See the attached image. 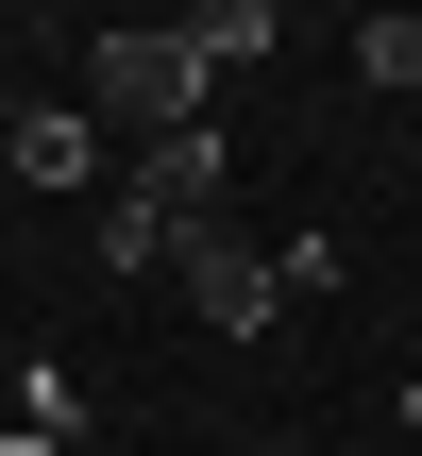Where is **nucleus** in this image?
<instances>
[{"label": "nucleus", "instance_id": "9", "mask_svg": "<svg viewBox=\"0 0 422 456\" xmlns=\"http://www.w3.org/2000/svg\"><path fill=\"white\" fill-rule=\"evenodd\" d=\"M338 271H355V254H338V237H321V220H304V237H288V254H271V305H288V288H304V305H321V288H338Z\"/></svg>", "mask_w": 422, "mask_h": 456}, {"label": "nucleus", "instance_id": "8", "mask_svg": "<svg viewBox=\"0 0 422 456\" xmlns=\"http://www.w3.org/2000/svg\"><path fill=\"white\" fill-rule=\"evenodd\" d=\"M355 85H389V102H422V17H372V34H355Z\"/></svg>", "mask_w": 422, "mask_h": 456}, {"label": "nucleus", "instance_id": "10", "mask_svg": "<svg viewBox=\"0 0 422 456\" xmlns=\"http://www.w3.org/2000/svg\"><path fill=\"white\" fill-rule=\"evenodd\" d=\"M0 456H51V440H34V423H0Z\"/></svg>", "mask_w": 422, "mask_h": 456}, {"label": "nucleus", "instance_id": "6", "mask_svg": "<svg viewBox=\"0 0 422 456\" xmlns=\"http://www.w3.org/2000/svg\"><path fill=\"white\" fill-rule=\"evenodd\" d=\"M17 423L68 456V423H85V355H17Z\"/></svg>", "mask_w": 422, "mask_h": 456}, {"label": "nucleus", "instance_id": "7", "mask_svg": "<svg viewBox=\"0 0 422 456\" xmlns=\"http://www.w3.org/2000/svg\"><path fill=\"white\" fill-rule=\"evenodd\" d=\"M101 271H118V288H152V271H169V220H152V203H135V186H118V203H101Z\"/></svg>", "mask_w": 422, "mask_h": 456}, {"label": "nucleus", "instance_id": "12", "mask_svg": "<svg viewBox=\"0 0 422 456\" xmlns=\"http://www.w3.org/2000/svg\"><path fill=\"white\" fill-rule=\"evenodd\" d=\"M271 456H304V440H271Z\"/></svg>", "mask_w": 422, "mask_h": 456}, {"label": "nucleus", "instance_id": "3", "mask_svg": "<svg viewBox=\"0 0 422 456\" xmlns=\"http://www.w3.org/2000/svg\"><path fill=\"white\" fill-rule=\"evenodd\" d=\"M220 169H237V152H220V118H186V135H152V152H135L118 186H135V203H152V220L186 237V220H220Z\"/></svg>", "mask_w": 422, "mask_h": 456}, {"label": "nucleus", "instance_id": "1", "mask_svg": "<svg viewBox=\"0 0 422 456\" xmlns=\"http://www.w3.org/2000/svg\"><path fill=\"white\" fill-rule=\"evenodd\" d=\"M68 68H85V118H118L135 152H152V135H186V118L220 102V85L186 68V34H169V17H118V34H85Z\"/></svg>", "mask_w": 422, "mask_h": 456}, {"label": "nucleus", "instance_id": "2", "mask_svg": "<svg viewBox=\"0 0 422 456\" xmlns=\"http://www.w3.org/2000/svg\"><path fill=\"white\" fill-rule=\"evenodd\" d=\"M169 288H186V322H203V338H271V237L186 220V237H169Z\"/></svg>", "mask_w": 422, "mask_h": 456}, {"label": "nucleus", "instance_id": "5", "mask_svg": "<svg viewBox=\"0 0 422 456\" xmlns=\"http://www.w3.org/2000/svg\"><path fill=\"white\" fill-rule=\"evenodd\" d=\"M169 34H186V68L220 85V68H254V51H271V0H203V17H169Z\"/></svg>", "mask_w": 422, "mask_h": 456}, {"label": "nucleus", "instance_id": "11", "mask_svg": "<svg viewBox=\"0 0 422 456\" xmlns=\"http://www.w3.org/2000/svg\"><path fill=\"white\" fill-rule=\"evenodd\" d=\"M0 135H17V68H0Z\"/></svg>", "mask_w": 422, "mask_h": 456}, {"label": "nucleus", "instance_id": "4", "mask_svg": "<svg viewBox=\"0 0 422 456\" xmlns=\"http://www.w3.org/2000/svg\"><path fill=\"white\" fill-rule=\"evenodd\" d=\"M17 169H34V186H85V169H101V118H85V102H17Z\"/></svg>", "mask_w": 422, "mask_h": 456}]
</instances>
